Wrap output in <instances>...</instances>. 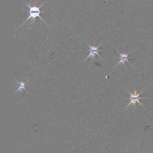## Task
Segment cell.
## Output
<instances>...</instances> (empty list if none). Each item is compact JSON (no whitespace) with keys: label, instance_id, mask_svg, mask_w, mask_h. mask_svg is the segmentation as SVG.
I'll list each match as a JSON object with an SVG mask.
<instances>
[{"label":"cell","instance_id":"cell-1","mask_svg":"<svg viewBox=\"0 0 153 153\" xmlns=\"http://www.w3.org/2000/svg\"><path fill=\"white\" fill-rule=\"evenodd\" d=\"M25 4L27 5V7H28L29 8V15L28 17L27 18V19L22 23V25H21V26H22L25 23H26L29 19H32L31 23L35 22V20H36V18L38 17H39L43 22H44L45 23H46L45 21L40 16V13H41L40 8H41V7L45 4V2H43L42 4H41V5H40L39 6H38V7H37V6L36 5V2H35L33 6H31L30 5H29V4H28L26 3V2H25Z\"/></svg>","mask_w":153,"mask_h":153},{"label":"cell","instance_id":"cell-2","mask_svg":"<svg viewBox=\"0 0 153 153\" xmlns=\"http://www.w3.org/2000/svg\"><path fill=\"white\" fill-rule=\"evenodd\" d=\"M127 92H128V93L130 94V102L128 103V104L126 106V108L127 106H128L129 105H130L131 104H133L134 106V107H136V103H139V105H140L142 106H144L139 101V100L141 99H146V98H147V97H140L139 96L140 94L143 92V91H141L139 93H137V91H136V90H134L133 93H131V92H130V91H128V90H127Z\"/></svg>","mask_w":153,"mask_h":153},{"label":"cell","instance_id":"cell-3","mask_svg":"<svg viewBox=\"0 0 153 153\" xmlns=\"http://www.w3.org/2000/svg\"><path fill=\"white\" fill-rule=\"evenodd\" d=\"M87 44L88 46L89 47V52H90V53H89V54L88 55V56L86 57V58L84 60V61H85V60H87L88 58L90 57L91 59H93V61L94 62V61L95 60V56H96V55H97L99 57H100L101 59H102V57H101V56L99 55V53H98L99 51H100V50L99 49V47L102 44H99L97 47L91 46V45H90V44H88V43H87Z\"/></svg>","mask_w":153,"mask_h":153},{"label":"cell","instance_id":"cell-4","mask_svg":"<svg viewBox=\"0 0 153 153\" xmlns=\"http://www.w3.org/2000/svg\"><path fill=\"white\" fill-rule=\"evenodd\" d=\"M117 50V51L119 53V54H120V61H119V62L116 65V66H115V67H117L120 63H123V64H124L125 63V62H128V63H129V64L130 65H131V66H133L131 64V63L129 62V60H128V59H130V58H131V57H129L128 56V55H129V54H130V53L131 51V50L130 51V52H128V53H120L117 49L116 50Z\"/></svg>","mask_w":153,"mask_h":153},{"label":"cell","instance_id":"cell-5","mask_svg":"<svg viewBox=\"0 0 153 153\" xmlns=\"http://www.w3.org/2000/svg\"><path fill=\"white\" fill-rule=\"evenodd\" d=\"M15 80H16V81L17 82V90L15 91V93H16L17 92H18V91H20V92H22L23 90H25V91H26L28 93H29V92L26 90V83H27V82L28 81V79H27L26 81H25V82H23V81H17L16 79H15Z\"/></svg>","mask_w":153,"mask_h":153}]
</instances>
